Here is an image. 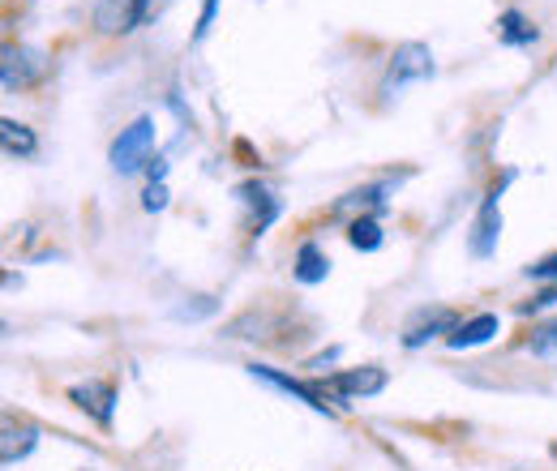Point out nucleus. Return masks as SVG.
I'll return each instance as SVG.
<instances>
[{
  "label": "nucleus",
  "mask_w": 557,
  "mask_h": 471,
  "mask_svg": "<svg viewBox=\"0 0 557 471\" xmlns=\"http://www.w3.org/2000/svg\"><path fill=\"white\" fill-rule=\"evenodd\" d=\"M159 9H163V0H99L95 4V30L99 35H134Z\"/></svg>",
  "instance_id": "nucleus-1"
},
{
  "label": "nucleus",
  "mask_w": 557,
  "mask_h": 471,
  "mask_svg": "<svg viewBox=\"0 0 557 471\" xmlns=\"http://www.w3.org/2000/svg\"><path fill=\"white\" fill-rule=\"evenodd\" d=\"M150 150H154V121L138 116L129 129H121V137L112 141V168L121 176H129V172H138L141 163L150 159Z\"/></svg>",
  "instance_id": "nucleus-2"
},
{
  "label": "nucleus",
  "mask_w": 557,
  "mask_h": 471,
  "mask_svg": "<svg viewBox=\"0 0 557 471\" xmlns=\"http://www.w3.org/2000/svg\"><path fill=\"white\" fill-rule=\"evenodd\" d=\"M377 391H386V373L377 369V364H364V369H344V373H335V377H326V386H322V395H335V399H369V395H377Z\"/></svg>",
  "instance_id": "nucleus-3"
},
{
  "label": "nucleus",
  "mask_w": 557,
  "mask_h": 471,
  "mask_svg": "<svg viewBox=\"0 0 557 471\" xmlns=\"http://www.w3.org/2000/svg\"><path fill=\"white\" fill-rule=\"evenodd\" d=\"M44 73H48V61H44L35 48H13V44H4V65H0L4 90H22V86H35Z\"/></svg>",
  "instance_id": "nucleus-4"
},
{
  "label": "nucleus",
  "mask_w": 557,
  "mask_h": 471,
  "mask_svg": "<svg viewBox=\"0 0 557 471\" xmlns=\"http://www.w3.org/2000/svg\"><path fill=\"white\" fill-rule=\"evenodd\" d=\"M429 73H433V52H429L424 44H404V48H395V57H391L386 90H391V86H404V82H420V77H429Z\"/></svg>",
  "instance_id": "nucleus-5"
},
{
  "label": "nucleus",
  "mask_w": 557,
  "mask_h": 471,
  "mask_svg": "<svg viewBox=\"0 0 557 471\" xmlns=\"http://www.w3.org/2000/svg\"><path fill=\"white\" fill-rule=\"evenodd\" d=\"M497 198H502V185L481 202V214L472 223V253L476 258H488L497 249V236H502V210H497Z\"/></svg>",
  "instance_id": "nucleus-6"
},
{
  "label": "nucleus",
  "mask_w": 557,
  "mask_h": 471,
  "mask_svg": "<svg viewBox=\"0 0 557 471\" xmlns=\"http://www.w3.org/2000/svg\"><path fill=\"white\" fill-rule=\"evenodd\" d=\"M249 373H253L258 382H271V386L283 391V395H296L305 407H313V411H326V416H331V404H326V395H322V391H313V386H305V382H296V377L278 373V369H271V364H249Z\"/></svg>",
  "instance_id": "nucleus-7"
},
{
  "label": "nucleus",
  "mask_w": 557,
  "mask_h": 471,
  "mask_svg": "<svg viewBox=\"0 0 557 471\" xmlns=\"http://www.w3.org/2000/svg\"><path fill=\"white\" fill-rule=\"evenodd\" d=\"M70 399L82 411H90L99 424H112V411H116V386L108 382H86V386H73Z\"/></svg>",
  "instance_id": "nucleus-8"
},
{
  "label": "nucleus",
  "mask_w": 557,
  "mask_h": 471,
  "mask_svg": "<svg viewBox=\"0 0 557 471\" xmlns=\"http://www.w3.org/2000/svg\"><path fill=\"white\" fill-rule=\"evenodd\" d=\"M493 335H497V318H493V313H481V318H472V322L455 326L446 343H450L455 351H463V347H481V343H488Z\"/></svg>",
  "instance_id": "nucleus-9"
},
{
  "label": "nucleus",
  "mask_w": 557,
  "mask_h": 471,
  "mask_svg": "<svg viewBox=\"0 0 557 471\" xmlns=\"http://www.w3.org/2000/svg\"><path fill=\"white\" fill-rule=\"evenodd\" d=\"M497 39L510 44V48H528V44H536V26H532L519 9H506V13L497 17Z\"/></svg>",
  "instance_id": "nucleus-10"
},
{
  "label": "nucleus",
  "mask_w": 557,
  "mask_h": 471,
  "mask_svg": "<svg viewBox=\"0 0 557 471\" xmlns=\"http://www.w3.org/2000/svg\"><path fill=\"white\" fill-rule=\"evenodd\" d=\"M0 146H4V154L30 159V154L39 150V137L30 134L26 125H17V121H0Z\"/></svg>",
  "instance_id": "nucleus-11"
},
{
  "label": "nucleus",
  "mask_w": 557,
  "mask_h": 471,
  "mask_svg": "<svg viewBox=\"0 0 557 471\" xmlns=\"http://www.w3.org/2000/svg\"><path fill=\"white\" fill-rule=\"evenodd\" d=\"M326 270H331V262H326V253L318 249V245H300V253H296V278L300 283H322L326 278Z\"/></svg>",
  "instance_id": "nucleus-12"
},
{
  "label": "nucleus",
  "mask_w": 557,
  "mask_h": 471,
  "mask_svg": "<svg viewBox=\"0 0 557 471\" xmlns=\"http://www.w3.org/2000/svg\"><path fill=\"white\" fill-rule=\"evenodd\" d=\"M35 429H13V420H4V463H17L35 450Z\"/></svg>",
  "instance_id": "nucleus-13"
},
{
  "label": "nucleus",
  "mask_w": 557,
  "mask_h": 471,
  "mask_svg": "<svg viewBox=\"0 0 557 471\" xmlns=\"http://www.w3.org/2000/svg\"><path fill=\"white\" fill-rule=\"evenodd\" d=\"M348 240H351V249H360V253L382 249V223H377V219H351Z\"/></svg>",
  "instance_id": "nucleus-14"
},
{
  "label": "nucleus",
  "mask_w": 557,
  "mask_h": 471,
  "mask_svg": "<svg viewBox=\"0 0 557 471\" xmlns=\"http://www.w3.org/2000/svg\"><path fill=\"white\" fill-rule=\"evenodd\" d=\"M450 331H455V318H450L446 309H437L424 326H412V331L404 335V347H420V343H429L433 335H450Z\"/></svg>",
  "instance_id": "nucleus-15"
},
{
  "label": "nucleus",
  "mask_w": 557,
  "mask_h": 471,
  "mask_svg": "<svg viewBox=\"0 0 557 471\" xmlns=\"http://www.w3.org/2000/svg\"><path fill=\"white\" fill-rule=\"evenodd\" d=\"M382 206V185H369V189H356L344 202L335 206V214H348V210H377Z\"/></svg>",
  "instance_id": "nucleus-16"
},
{
  "label": "nucleus",
  "mask_w": 557,
  "mask_h": 471,
  "mask_svg": "<svg viewBox=\"0 0 557 471\" xmlns=\"http://www.w3.org/2000/svg\"><path fill=\"white\" fill-rule=\"evenodd\" d=\"M141 206H146L150 214H154V210H163V206H168V185H163V181H154V185L146 189V198H141Z\"/></svg>",
  "instance_id": "nucleus-17"
},
{
  "label": "nucleus",
  "mask_w": 557,
  "mask_h": 471,
  "mask_svg": "<svg viewBox=\"0 0 557 471\" xmlns=\"http://www.w3.org/2000/svg\"><path fill=\"white\" fill-rule=\"evenodd\" d=\"M554 347H557V322H549V326H541V331H536L532 351H541V356H545V351H554Z\"/></svg>",
  "instance_id": "nucleus-18"
},
{
  "label": "nucleus",
  "mask_w": 557,
  "mask_h": 471,
  "mask_svg": "<svg viewBox=\"0 0 557 471\" xmlns=\"http://www.w3.org/2000/svg\"><path fill=\"white\" fill-rule=\"evenodd\" d=\"M214 13H219V0H202V17H198V30H194V39H198V44L207 39V30L214 26Z\"/></svg>",
  "instance_id": "nucleus-19"
},
{
  "label": "nucleus",
  "mask_w": 557,
  "mask_h": 471,
  "mask_svg": "<svg viewBox=\"0 0 557 471\" xmlns=\"http://www.w3.org/2000/svg\"><path fill=\"white\" fill-rule=\"evenodd\" d=\"M528 278H557V253H549V258H541L536 267H528Z\"/></svg>",
  "instance_id": "nucleus-20"
},
{
  "label": "nucleus",
  "mask_w": 557,
  "mask_h": 471,
  "mask_svg": "<svg viewBox=\"0 0 557 471\" xmlns=\"http://www.w3.org/2000/svg\"><path fill=\"white\" fill-rule=\"evenodd\" d=\"M549 305H557V283H554V287H545V292H541L532 305H523V313H541V309H549Z\"/></svg>",
  "instance_id": "nucleus-21"
},
{
  "label": "nucleus",
  "mask_w": 557,
  "mask_h": 471,
  "mask_svg": "<svg viewBox=\"0 0 557 471\" xmlns=\"http://www.w3.org/2000/svg\"><path fill=\"white\" fill-rule=\"evenodd\" d=\"M163 172H168V163H163V159H154V163H150V185H154V181H163Z\"/></svg>",
  "instance_id": "nucleus-22"
}]
</instances>
